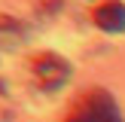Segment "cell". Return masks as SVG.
I'll use <instances>...</instances> for the list:
<instances>
[{
	"label": "cell",
	"instance_id": "1",
	"mask_svg": "<svg viewBox=\"0 0 125 122\" xmlns=\"http://www.w3.org/2000/svg\"><path fill=\"white\" fill-rule=\"evenodd\" d=\"M64 122H122V113L107 89H89L79 95Z\"/></svg>",
	"mask_w": 125,
	"mask_h": 122
},
{
	"label": "cell",
	"instance_id": "2",
	"mask_svg": "<svg viewBox=\"0 0 125 122\" xmlns=\"http://www.w3.org/2000/svg\"><path fill=\"white\" fill-rule=\"evenodd\" d=\"M70 61H64L61 55L55 52H40L31 58V76L34 82L40 85L43 92H58L61 85L70 79Z\"/></svg>",
	"mask_w": 125,
	"mask_h": 122
},
{
	"label": "cell",
	"instance_id": "3",
	"mask_svg": "<svg viewBox=\"0 0 125 122\" xmlns=\"http://www.w3.org/2000/svg\"><path fill=\"white\" fill-rule=\"evenodd\" d=\"M92 21L101 30H107V34H122L125 30V3L122 0H104V3H98L95 12H92Z\"/></svg>",
	"mask_w": 125,
	"mask_h": 122
},
{
	"label": "cell",
	"instance_id": "4",
	"mask_svg": "<svg viewBox=\"0 0 125 122\" xmlns=\"http://www.w3.org/2000/svg\"><path fill=\"white\" fill-rule=\"evenodd\" d=\"M24 43V24L9 15H0V49H15Z\"/></svg>",
	"mask_w": 125,
	"mask_h": 122
}]
</instances>
